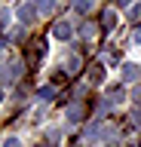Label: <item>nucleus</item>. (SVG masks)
Masks as SVG:
<instances>
[{
	"label": "nucleus",
	"instance_id": "obj_1",
	"mask_svg": "<svg viewBox=\"0 0 141 147\" xmlns=\"http://www.w3.org/2000/svg\"><path fill=\"white\" fill-rule=\"evenodd\" d=\"M71 34H74L71 22H55V28H52V37L55 40H71Z\"/></svg>",
	"mask_w": 141,
	"mask_h": 147
},
{
	"label": "nucleus",
	"instance_id": "obj_2",
	"mask_svg": "<svg viewBox=\"0 0 141 147\" xmlns=\"http://www.w3.org/2000/svg\"><path fill=\"white\" fill-rule=\"evenodd\" d=\"M141 77V67L138 64H123V83H135Z\"/></svg>",
	"mask_w": 141,
	"mask_h": 147
},
{
	"label": "nucleus",
	"instance_id": "obj_3",
	"mask_svg": "<svg viewBox=\"0 0 141 147\" xmlns=\"http://www.w3.org/2000/svg\"><path fill=\"white\" fill-rule=\"evenodd\" d=\"M34 16H37V9L31 6V3H22V6H19V18L25 22V25H31V22H34Z\"/></svg>",
	"mask_w": 141,
	"mask_h": 147
},
{
	"label": "nucleus",
	"instance_id": "obj_4",
	"mask_svg": "<svg viewBox=\"0 0 141 147\" xmlns=\"http://www.w3.org/2000/svg\"><path fill=\"white\" fill-rule=\"evenodd\" d=\"M19 74H22V61H12L9 67H6V77H3V80H6V83H16V80H19Z\"/></svg>",
	"mask_w": 141,
	"mask_h": 147
},
{
	"label": "nucleus",
	"instance_id": "obj_5",
	"mask_svg": "<svg viewBox=\"0 0 141 147\" xmlns=\"http://www.w3.org/2000/svg\"><path fill=\"white\" fill-rule=\"evenodd\" d=\"M113 28H117V12L107 9V12H104V31H113Z\"/></svg>",
	"mask_w": 141,
	"mask_h": 147
},
{
	"label": "nucleus",
	"instance_id": "obj_6",
	"mask_svg": "<svg viewBox=\"0 0 141 147\" xmlns=\"http://www.w3.org/2000/svg\"><path fill=\"white\" fill-rule=\"evenodd\" d=\"M89 74H92V80H95V83L104 80V64H92V71H89Z\"/></svg>",
	"mask_w": 141,
	"mask_h": 147
},
{
	"label": "nucleus",
	"instance_id": "obj_7",
	"mask_svg": "<svg viewBox=\"0 0 141 147\" xmlns=\"http://www.w3.org/2000/svg\"><path fill=\"white\" fill-rule=\"evenodd\" d=\"M40 98H43V101H52V98H55V89H52V86H43V89H40Z\"/></svg>",
	"mask_w": 141,
	"mask_h": 147
},
{
	"label": "nucleus",
	"instance_id": "obj_8",
	"mask_svg": "<svg viewBox=\"0 0 141 147\" xmlns=\"http://www.w3.org/2000/svg\"><path fill=\"white\" fill-rule=\"evenodd\" d=\"M89 6H92V0H74V9L80 12H89Z\"/></svg>",
	"mask_w": 141,
	"mask_h": 147
},
{
	"label": "nucleus",
	"instance_id": "obj_9",
	"mask_svg": "<svg viewBox=\"0 0 141 147\" xmlns=\"http://www.w3.org/2000/svg\"><path fill=\"white\" fill-rule=\"evenodd\" d=\"M67 117H71V119H83V107H80V104H74V107L67 110Z\"/></svg>",
	"mask_w": 141,
	"mask_h": 147
},
{
	"label": "nucleus",
	"instance_id": "obj_10",
	"mask_svg": "<svg viewBox=\"0 0 141 147\" xmlns=\"http://www.w3.org/2000/svg\"><path fill=\"white\" fill-rule=\"evenodd\" d=\"M138 18H141V3H138V6H132V9H129V22H138Z\"/></svg>",
	"mask_w": 141,
	"mask_h": 147
},
{
	"label": "nucleus",
	"instance_id": "obj_11",
	"mask_svg": "<svg viewBox=\"0 0 141 147\" xmlns=\"http://www.w3.org/2000/svg\"><path fill=\"white\" fill-rule=\"evenodd\" d=\"M37 6H40V9H43V12H49V9H52V6H55V0H40V3H37Z\"/></svg>",
	"mask_w": 141,
	"mask_h": 147
},
{
	"label": "nucleus",
	"instance_id": "obj_12",
	"mask_svg": "<svg viewBox=\"0 0 141 147\" xmlns=\"http://www.w3.org/2000/svg\"><path fill=\"white\" fill-rule=\"evenodd\" d=\"M0 147H19V138H6V141H3Z\"/></svg>",
	"mask_w": 141,
	"mask_h": 147
},
{
	"label": "nucleus",
	"instance_id": "obj_13",
	"mask_svg": "<svg viewBox=\"0 0 141 147\" xmlns=\"http://www.w3.org/2000/svg\"><path fill=\"white\" fill-rule=\"evenodd\" d=\"M83 37H86V40H89V37H95V28H92V25H86V28H83Z\"/></svg>",
	"mask_w": 141,
	"mask_h": 147
},
{
	"label": "nucleus",
	"instance_id": "obj_14",
	"mask_svg": "<svg viewBox=\"0 0 141 147\" xmlns=\"http://www.w3.org/2000/svg\"><path fill=\"white\" fill-rule=\"evenodd\" d=\"M132 119H135V123L141 126V107H135V110H132Z\"/></svg>",
	"mask_w": 141,
	"mask_h": 147
},
{
	"label": "nucleus",
	"instance_id": "obj_15",
	"mask_svg": "<svg viewBox=\"0 0 141 147\" xmlns=\"http://www.w3.org/2000/svg\"><path fill=\"white\" fill-rule=\"evenodd\" d=\"M135 40H138V43H141V28H138V31H135Z\"/></svg>",
	"mask_w": 141,
	"mask_h": 147
},
{
	"label": "nucleus",
	"instance_id": "obj_16",
	"mask_svg": "<svg viewBox=\"0 0 141 147\" xmlns=\"http://www.w3.org/2000/svg\"><path fill=\"white\" fill-rule=\"evenodd\" d=\"M0 95H3V92H0Z\"/></svg>",
	"mask_w": 141,
	"mask_h": 147
}]
</instances>
